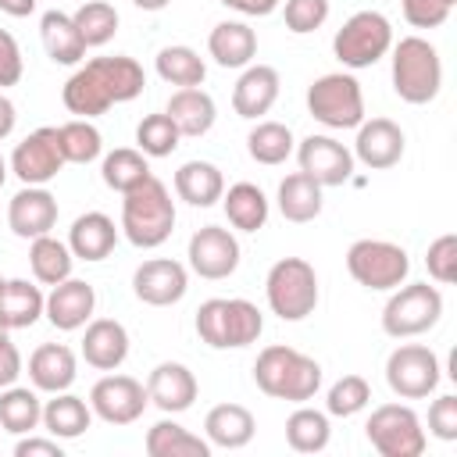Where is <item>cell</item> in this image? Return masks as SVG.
Here are the masks:
<instances>
[{
    "mask_svg": "<svg viewBox=\"0 0 457 457\" xmlns=\"http://www.w3.org/2000/svg\"><path fill=\"white\" fill-rule=\"evenodd\" d=\"M143 86H146V75H143V64L136 57H129V54L93 57L71 71V79L61 89V100L75 118L93 121L107 107L136 100L143 93Z\"/></svg>",
    "mask_w": 457,
    "mask_h": 457,
    "instance_id": "1",
    "label": "cell"
},
{
    "mask_svg": "<svg viewBox=\"0 0 457 457\" xmlns=\"http://www.w3.org/2000/svg\"><path fill=\"white\" fill-rule=\"evenodd\" d=\"M253 382L275 400L307 403L321 389V364L286 343H271L253 361Z\"/></svg>",
    "mask_w": 457,
    "mask_h": 457,
    "instance_id": "2",
    "label": "cell"
},
{
    "mask_svg": "<svg viewBox=\"0 0 457 457\" xmlns=\"http://www.w3.org/2000/svg\"><path fill=\"white\" fill-rule=\"evenodd\" d=\"M121 232L139 250H154V246L168 243V236L175 232V200L157 175H150L146 182H139L136 189L125 193Z\"/></svg>",
    "mask_w": 457,
    "mask_h": 457,
    "instance_id": "3",
    "label": "cell"
},
{
    "mask_svg": "<svg viewBox=\"0 0 457 457\" xmlns=\"http://www.w3.org/2000/svg\"><path fill=\"white\" fill-rule=\"evenodd\" d=\"M196 336L211 350H243L261 339L264 314L243 296H211L196 307Z\"/></svg>",
    "mask_w": 457,
    "mask_h": 457,
    "instance_id": "4",
    "label": "cell"
},
{
    "mask_svg": "<svg viewBox=\"0 0 457 457\" xmlns=\"http://www.w3.org/2000/svg\"><path fill=\"white\" fill-rule=\"evenodd\" d=\"M393 54V93L403 104H432L443 89V61L439 50L425 36H403L389 46Z\"/></svg>",
    "mask_w": 457,
    "mask_h": 457,
    "instance_id": "5",
    "label": "cell"
},
{
    "mask_svg": "<svg viewBox=\"0 0 457 457\" xmlns=\"http://www.w3.org/2000/svg\"><path fill=\"white\" fill-rule=\"evenodd\" d=\"M264 296L275 318L282 321H303L318 307V271L303 257H278L268 268Z\"/></svg>",
    "mask_w": 457,
    "mask_h": 457,
    "instance_id": "6",
    "label": "cell"
},
{
    "mask_svg": "<svg viewBox=\"0 0 457 457\" xmlns=\"http://www.w3.org/2000/svg\"><path fill=\"white\" fill-rule=\"evenodd\" d=\"M346 271L357 286L371 293H389L407 282L411 257L400 243L389 239H353L346 250Z\"/></svg>",
    "mask_w": 457,
    "mask_h": 457,
    "instance_id": "7",
    "label": "cell"
},
{
    "mask_svg": "<svg viewBox=\"0 0 457 457\" xmlns=\"http://www.w3.org/2000/svg\"><path fill=\"white\" fill-rule=\"evenodd\" d=\"M393 296L382 307V332L393 339H411L439 325L443 318V293L428 282H403L389 289Z\"/></svg>",
    "mask_w": 457,
    "mask_h": 457,
    "instance_id": "8",
    "label": "cell"
},
{
    "mask_svg": "<svg viewBox=\"0 0 457 457\" xmlns=\"http://www.w3.org/2000/svg\"><path fill=\"white\" fill-rule=\"evenodd\" d=\"M393 46V25L378 11H357L350 14L336 36H332V54L343 68H371L378 64Z\"/></svg>",
    "mask_w": 457,
    "mask_h": 457,
    "instance_id": "9",
    "label": "cell"
},
{
    "mask_svg": "<svg viewBox=\"0 0 457 457\" xmlns=\"http://www.w3.org/2000/svg\"><path fill=\"white\" fill-rule=\"evenodd\" d=\"M307 111L325 129H357L364 121V93L350 71L318 75L307 86Z\"/></svg>",
    "mask_w": 457,
    "mask_h": 457,
    "instance_id": "10",
    "label": "cell"
},
{
    "mask_svg": "<svg viewBox=\"0 0 457 457\" xmlns=\"http://www.w3.org/2000/svg\"><path fill=\"white\" fill-rule=\"evenodd\" d=\"M368 443L382 457H421L428 446V436L421 428V418L407 403H382L371 411L364 425Z\"/></svg>",
    "mask_w": 457,
    "mask_h": 457,
    "instance_id": "11",
    "label": "cell"
},
{
    "mask_svg": "<svg viewBox=\"0 0 457 457\" xmlns=\"http://www.w3.org/2000/svg\"><path fill=\"white\" fill-rule=\"evenodd\" d=\"M443 368L436 350H428L425 343H400L389 357H386V382L400 400H425L439 389Z\"/></svg>",
    "mask_w": 457,
    "mask_h": 457,
    "instance_id": "12",
    "label": "cell"
},
{
    "mask_svg": "<svg viewBox=\"0 0 457 457\" xmlns=\"http://www.w3.org/2000/svg\"><path fill=\"white\" fill-rule=\"evenodd\" d=\"M7 168H11V175H18L21 186H46L50 179H57V171L64 168L57 125H43V129L29 132L21 143H14Z\"/></svg>",
    "mask_w": 457,
    "mask_h": 457,
    "instance_id": "13",
    "label": "cell"
},
{
    "mask_svg": "<svg viewBox=\"0 0 457 457\" xmlns=\"http://www.w3.org/2000/svg\"><path fill=\"white\" fill-rule=\"evenodd\" d=\"M150 396H146V386L132 375H104L93 382L89 389V407L100 421L107 425H132L143 418Z\"/></svg>",
    "mask_w": 457,
    "mask_h": 457,
    "instance_id": "14",
    "label": "cell"
},
{
    "mask_svg": "<svg viewBox=\"0 0 457 457\" xmlns=\"http://www.w3.org/2000/svg\"><path fill=\"white\" fill-rule=\"evenodd\" d=\"M293 154H296L300 171L311 175L321 189L343 186V182H350V175H353V150L343 146L336 136H318V132H311L307 139L296 143Z\"/></svg>",
    "mask_w": 457,
    "mask_h": 457,
    "instance_id": "15",
    "label": "cell"
},
{
    "mask_svg": "<svg viewBox=\"0 0 457 457\" xmlns=\"http://www.w3.org/2000/svg\"><path fill=\"white\" fill-rule=\"evenodd\" d=\"M239 239L232 236V228H221V225H204L189 236V246H186V257H189V268L207 278V282H218V278H228L236 268H239Z\"/></svg>",
    "mask_w": 457,
    "mask_h": 457,
    "instance_id": "16",
    "label": "cell"
},
{
    "mask_svg": "<svg viewBox=\"0 0 457 457\" xmlns=\"http://www.w3.org/2000/svg\"><path fill=\"white\" fill-rule=\"evenodd\" d=\"M186 289H189V271L182 261L150 257L132 271V293L150 307H171L186 296Z\"/></svg>",
    "mask_w": 457,
    "mask_h": 457,
    "instance_id": "17",
    "label": "cell"
},
{
    "mask_svg": "<svg viewBox=\"0 0 457 457\" xmlns=\"http://www.w3.org/2000/svg\"><path fill=\"white\" fill-rule=\"evenodd\" d=\"M57 196L46 186H21L7 204V228L18 239H36L57 225Z\"/></svg>",
    "mask_w": 457,
    "mask_h": 457,
    "instance_id": "18",
    "label": "cell"
},
{
    "mask_svg": "<svg viewBox=\"0 0 457 457\" xmlns=\"http://www.w3.org/2000/svg\"><path fill=\"white\" fill-rule=\"evenodd\" d=\"M403 146H407V136L393 118H371V121L357 125L353 161H361L371 171H386V168L400 164Z\"/></svg>",
    "mask_w": 457,
    "mask_h": 457,
    "instance_id": "19",
    "label": "cell"
},
{
    "mask_svg": "<svg viewBox=\"0 0 457 457\" xmlns=\"http://www.w3.org/2000/svg\"><path fill=\"white\" fill-rule=\"evenodd\" d=\"M96 311V289L86 278H64L57 286H50L46 303H43V318L57 328V332H75L82 328Z\"/></svg>",
    "mask_w": 457,
    "mask_h": 457,
    "instance_id": "20",
    "label": "cell"
},
{
    "mask_svg": "<svg viewBox=\"0 0 457 457\" xmlns=\"http://www.w3.org/2000/svg\"><path fill=\"white\" fill-rule=\"evenodd\" d=\"M200 386H196V375L182 364V361H161L150 375H146V396L157 411L164 414H182L193 407Z\"/></svg>",
    "mask_w": 457,
    "mask_h": 457,
    "instance_id": "21",
    "label": "cell"
},
{
    "mask_svg": "<svg viewBox=\"0 0 457 457\" xmlns=\"http://www.w3.org/2000/svg\"><path fill=\"white\" fill-rule=\"evenodd\" d=\"M278 89H282V79L271 64H246L239 82L232 86V111L246 121H257L275 107Z\"/></svg>",
    "mask_w": 457,
    "mask_h": 457,
    "instance_id": "22",
    "label": "cell"
},
{
    "mask_svg": "<svg viewBox=\"0 0 457 457\" xmlns=\"http://www.w3.org/2000/svg\"><path fill=\"white\" fill-rule=\"evenodd\" d=\"M82 357L96 371H114L129 357V328L114 318H89L82 336Z\"/></svg>",
    "mask_w": 457,
    "mask_h": 457,
    "instance_id": "23",
    "label": "cell"
},
{
    "mask_svg": "<svg viewBox=\"0 0 457 457\" xmlns=\"http://www.w3.org/2000/svg\"><path fill=\"white\" fill-rule=\"evenodd\" d=\"M79 378V357L64 343H43L29 357V382L39 393H64Z\"/></svg>",
    "mask_w": 457,
    "mask_h": 457,
    "instance_id": "24",
    "label": "cell"
},
{
    "mask_svg": "<svg viewBox=\"0 0 457 457\" xmlns=\"http://www.w3.org/2000/svg\"><path fill=\"white\" fill-rule=\"evenodd\" d=\"M114 246H118V228H114V218L104 211H86L68 228V250L75 253V261L96 264L111 257Z\"/></svg>",
    "mask_w": 457,
    "mask_h": 457,
    "instance_id": "25",
    "label": "cell"
},
{
    "mask_svg": "<svg viewBox=\"0 0 457 457\" xmlns=\"http://www.w3.org/2000/svg\"><path fill=\"white\" fill-rule=\"evenodd\" d=\"M207 54L221 68H246L257 57V32L246 21H236V18L218 21L207 36Z\"/></svg>",
    "mask_w": 457,
    "mask_h": 457,
    "instance_id": "26",
    "label": "cell"
},
{
    "mask_svg": "<svg viewBox=\"0 0 457 457\" xmlns=\"http://www.w3.org/2000/svg\"><path fill=\"white\" fill-rule=\"evenodd\" d=\"M164 114H168V118L179 125V132L189 136V139L207 136V132L214 129V121H218L214 96H211L207 89H200V86H193V89H175V93L168 96Z\"/></svg>",
    "mask_w": 457,
    "mask_h": 457,
    "instance_id": "27",
    "label": "cell"
},
{
    "mask_svg": "<svg viewBox=\"0 0 457 457\" xmlns=\"http://www.w3.org/2000/svg\"><path fill=\"white\" fill-rule=\"evenodd\" d=\"M257 432L253 414L243 403H218L204 418V436L218 450H243Z\"/></svg>",
    "mask_w": 457,
    "mask_h": 457,
    "instance_id": "28",
    "label": "cell"
},
{
    "mask_svg": "<svg viewBox=\"0 0 457 457\" xmlns=\"http://www.w3.org/2000/svg\"><path fill=\"white\" fill-rule=\"evenodd\" d=\"M275 204H278V214H282L286 221H293V225H307V221H314V218L321 214V207H325V193H321V186H318L311 175L293 171V175H286V179L278 182Z\"/></svg>",
    "mask_w": 457,
    "mask_h": 457,
    "instance_id": "29",
    "label": "cell"
},
{
    "mask_svg": "<svg viewBox=\"0 0 457 457\" xmlns=\"http://www.w3.org/2000/svg\"><path fill=\"white\" fill-rule=\"evenodd\" d=\"M225 193V175L211 161H186L175 171V196L189 207H214Z\"/></svg>",
    "mask_w": 457,
    "mask_h": 457,
    "instance_id": "30",
    "label": "cell"
},
{
    "mask_svg": "<svg viewBox=\"0 0 457 457\" xmlns=\"http://www.w3.org/2000/svg\"><path fill=\"white\" fill-rule=\"evenodd\" d=\"M221 207H225V218L232 228L239 232H261L268 225V214H271V204L264 196L261 186L253 182H236L221 193Z\"/></svg>",
    "mask_w": 457,
    "mask_h": 457,
    "instance_id": "31",
    "label": "cell"
},
{
    "mask_svg": "<svg viewBox=\"0 0 457 457\" xmlns=\"http://www.w3.org/2000/svg\"><path fill=\"white\" fill-rule=\"evenodd\" d=\"M39 39H43V50L54 64H79L86 57V43H82L71 14H64L57 7L39 18Z\"/></svg>",
    "mask_w": 457,
    "mask_h": 457,
    "instance_id": "32",
    "label": "cell"
},
{
    "mask_svg": "<svg viewBox=\"0 0 457 457\" xmlns=\"http://www.w3.org/2000/svg\"><path fill=\"white\" fill-rule=\"evenodd\" d=\"M54 439H79L93 425V407L75 396V393H54V400L43 403V421H39Z\"/></svg>",
    "mask_w": 457,
    "mask_h": 457,
    "instance_id": "33",
    "label": "cell"
},
{
    "mask_svg": "<svg viewBox=\"0 0 457 457\" xmlns=\"http://www.w3.org/2000/svg\"><path fill=\"white\" fill-rule=\"evenodd\" d=\"M43 289L29 278H7L0 289V318L7 321V328H32L43 318Z\"/></svg>",
    "mask_w": 457,
    "mask_h": 457,
    "instance_id": "34",
    "label": "cell"
},
{
    "mask_svg": "<svg viewBox=\"0 0 457 457\" xmlns=\"http://www.w3.org/2000/svg\"><path fill=\"white\" fill-rule=\"evenodd\" d=\"M43 421V400L32 386H7L0 389V428L11 436H29Z\"/></svg>",
    "mask_w": 457,
    "mask_h": 457,
    "instance_id": "35",
    "label": "cell"
},
{
    "mask_svg": "<svg viewBox=\"0 0 457 457\" xmlns=\"http://www.w3.org/2000/svg\"><path fill=\"white\" fill-rule=\"evenodd\" d=\"M29 268H32V278H36L39 286H57V282L71 278L75 253L68 250V243L54 239V236L46 232V236L29 239Z\"/></svg>",
    "mask_w": 457,
    "mask_h": 457,
    "instance_id": "36",
    "label": "cell"
},
{
    "mask_svg": "<svg viewBox=\"0 0 457 457\" xmlns=\"http://www.w3.org/2000/svg\"><path fill=\"white\" fill-rule=\"evenodd\" d=\"M211 443L193 436L171 418H161L157 425L146 428V453L150 457H211Z\"/></svg>",
    "mask_w": 457,
    "mask_h": 457,
    "instance_id": "37",
    "label": "cell"
},
{
    "mask_svg": "<svg viewBox=\"0 0 457 457\" xmlns=\"http://www.w3.org/2000/svg\"><path fill=\"white\" fill-rule=\"evenodd\" d=\"M154 68H157V75H161L168 86H179V89L204 86V79H207L204 57H200L193 46H186V43L161 46L157 57H154Z\"/></svg>",
    "mask_w": 457,
    "mask_h": 457,
    "instance_id": "38",
    "label": "cell"
},
{
    "mask_svg": "<svg viewBox=\"0 0 457 457\" xmlns=\"http://www.w3.org/2000/svg\"><path fill=\"white\" fill-rule=\"evenodd\" d=\"M154 171H150V157L143 154V150H132V146H118V150H111V154H104V161H100V179H104V186L107 189H114V193H129V189H136L139 182H146Z\"/></svg>",
    "mask_w": 457,
    "mask_h": 457,
    "instance_id": "39",
    "label": "cell"
},
{
    "mask_svg": "<svg viewBox=\"0 0 457 457\" xmlns=\"http://www.w3.org/2000/svg\"><path fill=\"white\" fill-rule=\"evenodd\" d=\"M332 439V425H328V411H314L307 403H300L289 418H286V443L296 453H321Z\"/></svg>",
    "mask_w": 457,
    "mask_h": 457,
    "instance_id": "40",
    "label": "cell"
},
{
    "mask_svg": "<svg viewBox=\"0 0 457 457\" xmlns=\"http://www.w3.org/2000/svg\"><path fill=\"white\" fill-rule=\"evenodd\" d=\"M296 150V139H293V129L282 125V121H257L246 136V154L264 164V168H275V164H286Z\"/></svg>",
    "mask_w": 457,
    "mask_h": 457,
    "instance_id": "41",
    "label": "cell"
},
{
    "mask_svg": "<svg viewBox=\"0 0 457 457\" xmlns=\"http://www.w3.org/2000/svg\"><path fill=\"white\" fill-rule=\"evenodd\" d=\"M57 143H61L64 164H89L104 154V136L89 118H71L57 125Z\"/></svg>",
    "mask_w": 457,
    "mask_h": 457,
    "instance_id": "42",
    "label": "cell"
},
{
    "mask_svg": "<svg viewBox=\"0 0 457 457\" xmlns=\"http://www.w3.org/2000/svg\"><path fill=\"white\" fill-rule=\"evenodd\" d=\"M71 21H75V29H79V36H82V43H86V50H89V46L111 43L121 18H118L114 4H107V0H86V4H79V11L71 14Z\"/></svg>",
    "mask_w": 457,
    "mask_h": 457,
    "instance_id": "43",
    "label": "cell"
},
{
    "mask_svg": "<svg viewBox=\"0 0 457 457\" xmlns=\"http://www.w3.org/2000/svg\"><path fill=\"white\" fill-rule=\"evenodd\" d=\"M179 139H182V132L164 111L146 114L136 125V150H143L146 157H171L179 150Z\"/></svg>",
    "mask_w": 457,
    "mask_h": 457,
    "instance_id": "44",
    "label": "cell"
},
{
    "mask_svg": "<svg viewBox=\"0 0 457 457\" xmlns=\"http://www.w3.org/2000/svg\"><path fill=\"white\" fill-rule=\"evenodd\" d=\"M368 403H371V386H368L364 375H343V378H336L328 386V396H325V411L332 418H353Z\"/></svg>",
    "mask_w": 457,
    "mask_h": 457,
    "instance_id": "45",
    "label": "cell"
},
{
    "mask_svg": "<svg viewBox=\"0 0 457 457\" xmlns=\"http://www.w3.org/2000/svg\"><path fill=\"white\" fill-rule=\"evenodd\" d=\"M332 4L328 0H282V18L293 36H307L328 21Z\"/></svg>",
    "mask_w": 457,
    "mask_h": 457,
    "instance_id": "46",
    "label": "cell"
},
{
    "mask_svg": "<svg viewBox=\"0 0 457 457\" xmlns=\"http://www.w3.org/2000/svg\"><path fill=\"white\" fill-rule=\"evenodd\" d=\"M425 268H428V275H432L439 286L457 282V236H453V232H443L439 239L428 243Z\"/></svg>",
    "mask_w": 457,
    "mask_h": 457,
    "instance_id": "47",
    "label": "cell"
},
{
    "mask_svg": "<svg viewBox=\"0 0 457 457\" xmlns=\"http://www.w3.org/2000/svg\"><path fill=\"white\" fill-rule=\"evenodd\" d=\"M400 11L407 18V25H414V29H439L450 18L453 4L450 0H400Z\"/></svg>",
    "mask_w": 457,
    "mask_h": 457,
    "instance_id": "48",
    "label": "cell"
},
{
    "mask_svg": "<svg viewBox=\"0 0 457 457\" xmlns=\"http://www.w3.org/2000/svg\"><path fill=\"white\" fill-rule=\"evenodd\" d=\"M428 432L443 443H453L457 439V396L453 393H443L432 400L428 407Z\"/></svg>",
    "mask_w": 457,
    "mask_h": 457,
    "instance_id": "49",
    "label": "cell"
},
{
    "mask_svg": "<svg viewBox=\"0 0 457 457\" xmlns=\"http://www.w3.org/2000/svg\"><path fill=\"white\" fill-rule=\"evenodd\" d=\"M21 75H25L21 46H18V39H14L7 29H0V89L18 86V82H21Z\"/></svg>",
    "mask_w": 457,
    "mask_h": 457,
    "instance_id": "50",
    "label": "cell"
},
{
    "mask_svg": "<svg viewBox=\"0 0 457 457\" xmlns=\"http://www.w3.org/2000/svg\"><path fill=\"white\" fill-rule=\"evenodd\" d=\"M14 457H61V439H43V436H18Z\"/></svg>",
    "mask_w": 457,
    "mask_h": 457,
    "instance_id": "51",
    "label": "cell"
},
{
    "mask_svg": "<svg viewBox=\"0 0 457 457\" xmlns=\"http://www.w3.org/2000/svg\"><path fill=\"white\" fill-rule=\"evenodd\" d=\"M18 375H21V353H18V346L11 339H4L0 343V389L14 386Z\"/></svg>",
    "mask_w": 457,
    "mask_h": 457,
    "instance_id": "52",
    "label": "cell"
},
{
    "mask_svg": "<svg viewBox=\"0 0 457 457\" xmlns=\"http://www.w3.org/2000/svg\"><path fill=\"white\" fill-rule=\"evenodd\" d=\"M228 11H239L246 18H268L271 11H278L282 0H221Z\"/></svg>",
    "mask_w": 457,
    "mask_h": 457,
    "instance_id": "53",
    "label": "cell"
},
{
    "mask_svg": "<svg viewBox=\"0 0 457 457\" xmlns=\"http://www.w3.org/2000/svg\"><path fill=\"white\" fill-rule=\"evenodd\" d=\"M14 125H18V111H14V104L4 96V89H0V139H7L11 132H14Z\"/></svg>",
    "mask_w": 457,
    "mask_h": 457,
    "instance_id": "54",
    "label": "cell"
},
{
    "mask_svg": "<svg viewBox=\"0 0 457 457\" xmlns=\"http://www.w3.org/2000/svg\"><path fill=\"white\" fill-rule=\"evenodd\" d=\"M0 11L11 18H29L36 11V0H0Z\"/></svg>",
    "mask_w": 457,
    "mask_h": 457,
    "instance_id": "55",
    "label": "cell"
},
{
    "mask_svg": "<svg viewBox=\"0 0 457 457\" xmlns=\"http://www.w3.org/2000/svg\"><path fill=\"white\" fill-rule=\"evenodd\" d=\"M132 4H136L139 11H164L171 0H132Z\"/></svg>",
    "mask_w": 457,
    "mask_h": 457,
    "instance_id": "56",
    "label": "cell"
},
{
    "mask_svg": "<svg viewBox=\"0 0 457 457\" xmlns=\"http://www.w3.org/2000/svg\"><path fill=\"white\" fill-rule=\"evenodd\" d=\"M7 171H11V168H7V161H4V154H0V189H4V182H7Z\"/></svg>",
    "mask_w": 457,
    "mask_h": 457,
    "instance_id": "57",
    "label": "cell"
},
{
    "mask_svg": "<svg viewBox=\"0 0 457 457\" xmlns=\"http://www.w3.org/2000/svg\"><path fill=\"white\" fill-rule=\"evenodd\" d=\"M7 332H11V328H7V321H4V318H0V343H4V339H11V336H7Z\"/></svg>",
    "mask_w": 457,
    "mask_h": 457,
    "instance_id": "58",
    "label": "cell"
},
{
    "mask_svg": "<svg viewBox=\"0 0 457 457\" xmlns=\"http://www.w3.org/2000/svg\"><path fill=\"white\" fill-rule=\"evenodd\" d=\"M4 282H7V278H4V275H0V289H4Z\"/></svg>",
    "mask_w": 457,
    "mask_h": 457,
    "instance_id": "59",
    "label": "cell"
},
{
    "mask_svg": "<svg viewBox=\"0 0 457 457\" xmlns=\"http://www.w3.org/2000/svg\"><path fill=\"white\" fill-rule=\"evenodd\" d=\"M450 4H457V0H450Z\"/></svg>",
    "mask_w": 457,
    "mask_h": 457,
    "instance_id": "60",
    "label": "cell"
}]
</instances>
